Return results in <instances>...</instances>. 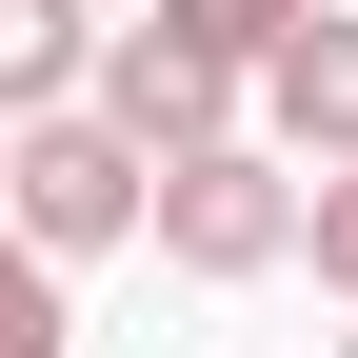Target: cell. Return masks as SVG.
<instances>
[{
	"instance_id": "7a4b0ae2",
	"label": "cell",
	"mask_w": 358,
	"mask_h": 358,
	"mask_svg": "<svg viewBox=\"0 0 358 358\" xmlns=\"http://www.w3.org/2000/svg\"><path fill=\"white\" fill-rule=\"evenodd\" d=\"M0 179H20V259H100V239H159V159L120 140L100 100H80V120H20V140H0Z\"/></svg>"
},
{
	"instance_id": "6da1fadb",
	"label": "cell",
	"mask_w": 358,
	"mask_h": 358,
	"mask_svg": "<svg viewBox=\"0 0 358 358\" xmlns=\"http://www.w3.org/2000/svg\"><path fill=\"white\" fill-rule=\"evenodd\" d=\"M159 259L179 279H279V259H319V179H299L279 140H219L159 179Z\"/></svg>"
},
{
	"instance_id": "5b68a950",
	"label": "cell",
	"mask_w": 358,
	"mask_h": 358,
	"mask_svg": "<svg viewBox=\"0 0 358 358\" xmlns=\"http://www.w3.org/2000/svg\"><path fill=\"white\" fill-rule=\"evenodd\" d=\"M0 358H80V319H60V259H20V279H0Z\"/></svg>"
},
{
	"instance_id": "8992f818",
	"label": "cell",
	"mask_w": 358,
	"mask_h": 358,
	"mask_svg": "<svg viewBox=\"0 0 358 358\" xmlns=\"http://www.w3.org/2000/svg\"><path fill=\"white\" fill-rule=\"evenodd\" d=\"M319 279L358 299V179H319Z\"/></svg>"
},
{
	"instance_id": "ba28073f",
	"label": "cell",
	"mask_w": 358,
	"mask_h": 358,
	"mask_svg": "<svg viewBox=\"0 0 358 358\" xmlns=\"http://www.w3.org/2000/svg\"><path fill=\"white\" fill-rule=\"evenodd\" d=\"M338 358H358V338H338Z\"/></svg>"
},
{
	"instance_id": "277c9868",
	"label": "cell",
	"mask_w": 358,
	"mask_h": 358,
	"mask_svg": "<svg viewBox=\"0 0 358 358\" xmlns=\"http://www.w3.org/2000/svg\"><path fill=\"white\" fill-rule=\"evenodd\" d=\"M120 60V20H80V0H0V120H80Z\"/></svg>"
},
{
	"instance_id": "52a82bcc",
	"label": "cell",
	"mask_w": 358,
	"mask_h": 358,
	"mask_svg": "<svg viewBox=\"0 0 358 358\" xmlns=\"http://www.w3.org/2000/svg\"><path fill=\"white\" fill-rule=\"evenodd\" d=\"M239 20H259V40H319V20H358V0H239Z\"/></svg>"
},
{
	"instance_id": "3957f363",
	"label": "cell",
	"mask_w": 358,
	"mask_h": 358,
	"mask_svg": "<svg viewBox=\"0 0 358 358\" xmlns=\"http://www.w3.org/2000/svg\"><path fill=\"white\" fill-rule=\"evenodd\" d=\"M259 140H279V159H319V179H358V20L279 40V80H259Z\"/></svg>"
}]
</instances>
